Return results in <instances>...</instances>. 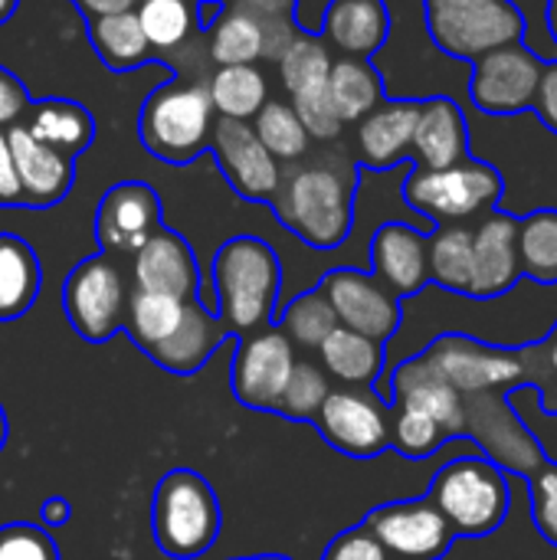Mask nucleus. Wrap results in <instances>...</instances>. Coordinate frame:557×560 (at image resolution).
<instances>
[{
    "instance_id": "obj_1",
    "label": "nucleus",
    "mask_w": 557,
    "mask_h": 560,
    "mask_svg": "<svg viewBox=\"0 0 557 560\" xmlns=\"http://www.w3.org/2000/svg\"><path fill=\"white\" fill-rule=\"evenodd\" d=\"M358 167L341 151L318 161H292L269 197L276 220L312 249H338L355 226Z\"/></svg>"
},
{
    "instance_id": "obj_2",
    "label": "nucleus",
    "mask_w": 557,
    "mask_h": 560,
    "mask_svg": "<svg viewBox=\"0 0 557 560\" xmlns=\"http://www.w3.org/2000/svg\"><path fill=\"white\" fill-rule=\"evenodd\" d=\"M213 315L230 338H246L272 325L282 266L276 249L259 236L227 240L210 266Z\"/></svg>"
},
{
    "instance_id": "obj_3",
    "label": "nucleus",
    "mask_w": 557,
    "mask_h": 560,
    "mask_svg": "<svg viewBox=\"0 0 557 560\" xmlns=\"http://www.w3.org/2000/svg\"><path fill=\"white\" fill-rule=\"evenodd\" d=\"M427 499L446 518L456 538H489L502 528L512 509L509 476L486 456H460L446 463Z\"/></svg>"
},
{
    "instance_id": "obj_4",
    "label": "nucleus",
    "mask_w": 557,
    "mask_h": 560,
    "mask_svg": "<svg viewBox=\"0 0 557 560\" xmlns=\"http://www.w3.org/2000/svg\"><path fill=\"white\" fill-rule=\"evenodd\" d=\"M213 102L207 85L171 79L158 85L138 115V138L144 151L164 164H190L210 148Z\"/></svg>"
},
{
    "instance_id": "obj_5",
    "label": "nucleus",
    "mask_w": 557,
    "mask_h": 560,
    "mask_svg": "<svg viewBox=\"0 0 557 560\" xmlns=\"http://www.w3.org/2000/svg\"><path fill=\"white\" fill-rule=\"evenodd\" d=\"M154 545L174 560H194L220 538V499L194 469H171L151 495Z\"/></svg>"
},
{
    "instance_id": "obj_6",
    "label": "nucleus",
    "mask_w": 557,
    "mask_h": 560,
    "mask_svg": "<svg viewBox=\"0 0 557 560\" xmlns=\"http://www.w3.org/2000/svg\"><path fill=\"white\" fill-rule=\"evenodd\" d=\"M506 194V180L499 167L466 158L443 171L414 167L404 180V200L410 210L427 217L437 226L476 223L486 213L499 210Z\"/></svg>"
},
{
    "instance_id": "obj_7",
    "label": "nucleus",
    "mask_w": 557,
    "mask_h": 560,
    "mask_svg": "<svg viewBox=\"0 0 557 560\" xmlns=\"http://www.w3.org/2000/svg\"><path fill=\"white\" fill-rule=\"evenodd\" d=\"M427 30L437 49L453 59L476 62L479 56L525 43V13L512 0H423Z\"/></svg>"
},
{
    "instance_id": "obj_8",
    "label": "nucleus",
    "mask_w": 557,
    "mask_h": 560,
    "mask_svg": "<svg viewBox=\"0 0 557 560\" xmlns=\"http://www.w3.org/2000/svg\"><path fill=\"white\" fill-rule=\"evenodd\" d=\"M420 354L460 397H479L496 390L515 394L525 387L519 354L506 345H486L479 338L446 331L433 338Z\"/></svg>"
},
{
    "instance_id": "obj_9",
    "label": "nucleus",
    "mask_w": 557,
    "mask_h": 560,
    "mask_svg": "<svg viewBox=\"0 0 557 560\" xmlns=\"http://www.w3.org/2000/svg\"><path fill=\"white\" fill-rule=\"evenodd\" d=\"M128 285L108 253L82 259L62 285V308L72 331L92 345L115 338L128 315Z\"/></svg>"
},
{
    "instance_id": "obj_10",
    "label": "nucleus",
    "mask_w": 557,
    "mask_h": 560,
    "mask_svg": "<svg viewBox=\"0 0 557 560\" xmlns=\"http://www.w3.org/2000/svg\"><path fill=\"white\" fill-rule=\"evenodd\" d=\"M312 423L341 456L378 459L391 450V404L374 387L328 390Z\"/></svg>"
},
{
    "instance_id": "obj_11",
    "label": "nucleus",
    "mask_w": 557,
    "mask_h": 560,
    "mask_svg": "<svg viewBox=\"0 0 557 560\" xmlns=\"http://www.w3.org/2000/svg\"><path fill=\"white\" fill-rule=\"evenodd\" d=\"M466 400V440H473L489 463H496L506 476L529 479L538 466H545L552 456L545 446L529 433L515 407L509 404V394H479L463 397Z\"/></svg>"
},
{
    "instance_id": "obj_12",
    "label": "nucleus",
    "mask_w": 557,
    "mask_h": 560,
    "mask_svg": "<svg viewBox=\"0 0 557 560\" xmlns=\"http://www.w3.org/2000/svg\"><path fill=\"white\" fill-rule=\"evenodd\" d=\"M318 289L325 292V299H328V305H332L341 328L358 331V335H364V338H371L378 345H387L401 331L404 305L371 272L341 266V269H332L318 282Z\"/></svg>"
},
{
    "instance_id": "obj_13",
    "label": "nucleus",
    "mask_w": 557,
    "mask_h": 560,
    "mask_svg": "<svg viewBox=\"0 0 557 560\" xmlns=\"http://www.w3.org/2000/svg\"><path fill=\"white\" fill-rule=\"evenodd\" d=\"M361 525L378 538L391 560H443L456 545L453 528L427 495L387 502Z\"/></svg>"
},
{
    "instance_id": "obj_14",
    "label": "nucleus",
    "mask_w": 557,
    "mask_h": 560,
    "mask_svg": "<svg viewBox=\"0 0 557 560\" xmlns=\"http://www.w3.org/2000/svg\"><path fill=\"white\" fill-rule=\"evenodd\" d=\"M292 368H295V351L289 338L276 325H269L236 341L233 364H230V390L243 407L276 413Z\"/></svg>"
},
{
    "instance_id": "obj_15",
    "label": "nucleus",
    "mask_w": 557,
    "mask_h": 560,
    "mask_svg": "<svg viewBox=\"0 0 557 560\" xmlns=\"http://www.w3.org/2000/svg\"><path fill=\"white\" fill-rule=\"evenodd\" d=\"M542 66L545 59H538L525 43H512L479 56L469 75V95L476 108L486 115L532 112Z\"/></svg>"
},
{
    "instance_id": "obj_16",
    "label": "nucleus",
    "mask_w": 557,
    "mask_h": 560,
    "mask_svg": "<svg viewBox=\"0 0 557 560\" xmlns=\"http://www.w3.org/2000/svg\"><path fill=\"white\" fill-rule=\"evenodd\" d=\"M210 148H213V158H217L227 184L243 200L263 203L276 194L282 167L263 148V141L256 138L250 121H230V118L213 121Z\"/></svg>"
},
{
    "instance_id": "obj_17",
    "label": "nucleus",
    "mask_w": 557,
    "mask_h": 560,
    "mask_svg": "<svg viewBox=\"0 0 557 560\" xmlns=\"http://www.w3.org/2000/svg\"><path fill=\"white\" fill-rule=\"evenodd\" d=\"M161 226V197L141 184L125 180L105 190L95 210V240L102 253H138Z\"/></svg>"
},
{
    "instance_id": "obj_18",
    "label": "nucleus",
    "mask_w": 557,
    "mask_h": 560,
    "mask_svg": "<svg viewBox=\"0 0 557 560\" xmlns=\"http://www.w3.org/2000/svg\"><path fill=\"white\" fill-rule=\"evenodd\" d=\"M522 282L519 262V220L492 210L473 223V285L469 299L489 302Z\"/></svg>"
},
{
    "instance_id": "obj_19",
    "label": "nucleus",
    "mask_w": 557,
    "mask_h": 560,
    "mask_svg": "<svg viewBox=\"0 0 557 560\" xmlns=\"http://www.w3.org/2000/svg\"><path fill=\"white\" fill-rule=\"evenodd\" d=\"M131 272H135V289L138 292H154V295H171L181 302L200 299V269L190 243L167 230L164 223L144 240L138 253H131ZM204 302V299H200ZM207 305V302H204Z\"/></svg>"
},
{
    "instance_id": "obj_20",
    "label": "nucleus",
    "mask_w": 557,
    "mask_h": 560,
    "mask_svg": "<svg viewBox=\"0 0 557 560\" xmlns=\"http://www.w3.org/2000/svg\"><path fill=\"white\" fill-rule=\"evenodd\" d=\"M7 141H10V154H13L23 207L46 210V207L62 203L76 180V158L36 141L23 125L7 128Z\"/></svg>"
},
{
    "instance_id": "obj_21",
    "label": "nucleus",
    "mask_w": 557,
    "mask_h": 560,
    "mask_svg": "<svg viewBox=\"0 0 557 560\" xmlns=\"http://www.w3.org/2000/svg\"><path fill=\"white\" fill-rule=\"evenodd\" d=\"M384 400L427 413L446 433V440H463L466 433V400L423 361V354L391 371Z\"/></svg>"
},
{
    "instance_id": "obj_22",
    "label": "nucleus",
    "mask_w": 557,
    "mask_h": 560,
    "mask_svg": "<svg viewBox=\"0 0 557 560\" xmlns=\"http://www.w3.org/2000/svg\"><path fill=\"white\" fill-rule=\"evenodd\" d=\"M420 98H384L374 112L358 121L355 144L358 161L371 171H391L414 151V128Z\"/></svg>"
},
{
    "instance_id": "obj_23",
    "label": "nucleus",
    "mask_w": 557,
    "mask_h": 560,
    "mask_svg": "<svg viewBox=\"0 0 557 560\" xmlns=\"http://www.w3.org/2000/svg\"><path fill=\"white\" fill-rule=\"evenodd\" d=\"M371 276L381 279L397 299H410L430 285L427 233L407 223H384L371 240Z\"/></svg>"
},
{
    "instance_id": "obj_24",
    "label": "nucleus",
    "mask_w": 557,
    "mask_h": 560,
    "mask_svg": "<svg viewBox=\"0 0 557 560\" xmlns=\"http://www.w3.org/2000/svg\"><path fill=\"white\" fill-rule=\"evenodd\" d=\"M410 158L427 171H443L469 158V125L450 95L420 98Z\"/></svg>"
},
{
    "instance_id": "obj_25",
    "label": "nucleus",
    "mask_w": 557,
    "mask_h": 560,
    "mask_svg": "<svg viewBox=\"0 0 557 560\" xmlns=\"http://www.w3.org/2000/svg\"><path fill=\"white\" fill-rule=\"evenodd\" d=\"M322 33L341 56L371 59L391 36V10L384 0H332Z\"/></svg>"
},
{
    "instance_id": "obj_26",
    "label": "nucleus",
    "mask_w": 557,
    "mask_h": 560,
    "mask_svg": "<svg viewBox=\"0 0 557 560\" xmlns=\"http://www.w3.org/2000/svg\"><path fill=\"white\" fill-rule=\"evenodd\" d=\"M36 141L76 158L82 151H89L92 138H95V118L85 105L72 102V98H39L30 102L23 121H20Z\"/></svg>"
},
{
    "instance_id": "obj_27",
    "label": "nucleus",
    "mask_w": 557,
    "mask_h": 560,
    "mask_svg": "<svg viewBox=\"0 0 557 560\" xmlns=\"http://www.w3.org/2000/svg\"><path fill=\"white\" fill-rule=\"evenodd\" d=\"M318 358L328 381H338L341 387H374L384 374V345L341 325L322 341Z\"/></svg>"
},
{
    "instance_id": "obj_28",
    "label": "nucleus",
    "mask_w": 557,
    "mask_h": 560,
    "mask_svg": "<svg viewBox=\"0 0 557 560\" xmlns=\"http://www.w3.org/2000/svg\"><path fill=\"white\" fill-rule=\"evenodd\" d=\"M43 289V269L36 249L13 236L0 233V322H13L26 315Z\"/></svg>"
},
{
    "instance_id": "obj_29",
    "label": "nucleus",
    "mask_w": 557,
    "mask_h": 560,
    "mask_svg": "<svg viewBox=\"0 0 557 560\" xmlns=\"http://www.w3.org/2000/svg\"><path fill=\"white\" fill-rule=\"evenodd\" d=\"M335 112L345 125H358L368 112H374L384 102V79L381 72L371 66V59H358V56H341L332 62L328 82H325Z\"/></svg>"
},
{
    "instance_id": "obj_30",
    "label": "nucleus",
    "mask_w": 557,
    "mask_h": 560,
    "mask_svg": "<svg viewBox=\"0 0 557 560\" xmlns=\"http://www.w3.org/2000/svg\"><path fill=\"white\" fill-rule=\"evenodd\" d=\"M430 282L453 295H469L473 285V223L437 226L427 233Z\"/></svg>"
},
{
    "instance_id": "obj_31",
    "label": "nucleus",
    "mask_w": 557,
    "mask_h": 560,
    "mask_svg": "<svg viewBox=\"0 0 557 560\" xmlns=\"http://www.w3.org/2000/svg\"><path fill=\"white\" fill-rule=\"evenodd\" d=\"M89 43H92L95 56L115 72H128V69H135V66H141V62H148L154 56L151 43L141 33V23H138L135 10L89 20Z\"/></svg>"
},
{
    "instance_id": "obj_32",
    "label": "nucleus",
    "mask_w": 557,
    "mask_h": 560,
    "mask_svg": "<svg viewBox=\"0 0 557 560\" xmlns=\"http://www.w3.org/2000/svg\"><path fill=\"white\" fill-rule=\"evenodd\" d=\"M213 112L230 121H250L269 102L266 75L256 66H220L207 85Z\"/></svg>"
},
{
    "instance_id": "obj_33",
    "label": "nucleus",
    "mask_w": 557,
    "mask_h": 560,
    "mask_svg": "<svg viewBox=\"0 0 557 560\" xmlns=\"http://www.w3.org/2000/svg\"><path fill=\"white\" fill-rule=\"evenodd\" d=\"M522 279L557 285V210H535L519 220Z\"/></svg>"
},
{
    "instance_id": "obj_34",
    "label": "nucleus",
    "mask_w": 557,
    "mask_h": 560,
    "mask_svg": "<svg viewBox=\"0 0 557 560\" xmlns=\"http://www.w3.org/2000/svg\"><path fill=\"white\" fill-rule=\"evenodd\" d=\"M210 56L217 66H253L263 59V26L256 16L227 7L210 26Z\"/></svg>"
},
{
    "instance_id": "obj_35",
    "label": "nucleus",
    "mask_w": 557,
    "mask_h": 560,
    "mask_svg": "<svg viewBox=\"0 0 557 560\" xmlns=\"http://www.w3.org/2000/svg\"><path fill=\"white\" fill-rule=\"evenodd\" d=\"M292 348H305V351H318L322 341L338 328V318L325 299V292L315 285L309 292H302L299 299H292L286 305V312L279 315V325H276Z\"/></svg>"
},
{
    "instance_id": "obj_36",
    "label": "nucleus",
    "mask_w": 557,
    "mask_h": 560,
    "mask_svg": "<svg viewBox=\"0 0 557 560\" xmlns=\"http://www.w3.org/2000/svg\"><path fill=\"white\" fill-rule=\"evenodd\" d=\"M197 7L190 0H138L135 16L151 49H177L197 26Z\"/></svg>"
},
{
    "instance_id": "obj_37",
    "label": "nucleus",
    "mask_w": 557,
    "mask_h": 560,
    "mask_svg": "<svg viewBox=\"0 0 557 560\" xmlns=\"http://www.w3.org/2000/svg\"><path fill=\"white\" fill-rule=\"evenodd\" d=\"M332 46L318 36H309V33H299L289 49L279 56V75H282V85L299 95V92H309V89H318L328 82V72H332Z\"/></svg>"
},
{
    "instance_id": "obj_38",
    "label": "nucleus",
    "mask_w": 557,
    "mask_h": 560,
    "mask_svg": "<svg viewBox=\"0 0 557 560\" xmlns=\"http://www.w3.org/2000/svg\"><path fill=\"white\" fill-rule=\"evenodd\" d=\"M253 131L263 141V148L276 158V161H302L309 154V135L302 128V121L295 118L289 102H266L256 118H253Z\"/></svg>"
},
{
    "instance_id": "obj_39",
    "label": "nucleus",
    "mask_w": 557,
    "mask_h": 560,
    "mask_svg": "<svg viewBox=\"0 0 557 560\" xmlns=\"http://www.w3.org/2000/svg\"><path fill=\"white\" fill-rule=\"evenodd\" d=\"M515 354L525 381L522 390H535L542 397V410L548 417H557V322L545 338L515 348Z\"/></svg>"
},
{
    "instance_id": "obj_40",
    "label": "nucleus",
    "mask_w": 557,
    "mask_h": 560,
    "mask_svg": "<svg viewBox=\"0 0 557 560\" xmlns=\"http://www.w3.org/2000/svg\"><path fill=\"white\" fill-rule=\"evenodd\" d=\"M446 443V433L427 413L391 404V450H397L404 459H430Z\"/></svg>"
},
{
    "instance_id": "obj_41",
    "label": "nucleus",
    "mask_w": 557,
    "mask_h": 560,
    "mask_svg": "<svg viewBox=\"0 0 557 560\" xmlns=\"http://www.w3.org/2000/svg\"><path fill=\"white\" fill-rule=\"evenodd\" d=\"M328 390H332V381H328V374H325L318 364H312V361H295V368H292V374H289V384H286L282 397H279L276 413L286 417V420H299V423L309 420V423H312V417H315L318 407L325 404Z\"/></svg>"
},
{
    "instance_id": "obj_42",
    "label": "nucleus",
    "mask_w": 557,
    "mask_h": 560,
    "mask_svg": "<svg viewBox=\"0 0 557 560\" xmlns=\"http://www.w3.org/2000/svg\"><path fill=\"white\" fill-rule=\"evenodd\" d=\"M292 112L302 121L305 135L315 138V141H335L345 131V121L338 118L335 102H332L325 85L292 95Z\"/></svg>"
},
{
    "instance_id": "obj_43",
    "label": "nucleus",
    "mask_w": 557,
    "mask_h": 560,
    "mask_svg": "<svg viewBox=\"0 0 557 560\" xmlns=\"http://www.w3.org/2000/svg\"><path fill=\"white\" fill-rule=\"evenodd\" d=\"M529 495H532V522L538 535L557 548V463L548 459L538 466L529 479Z\"/></svg>"
},
{
    "instance_id": "obj_44",
    "label": "nucleus",
    "mask_w": 557,
    "mask_h": 560,
    "mask_svg": "<svg viewBox=\"0 0 557 560\" xmlns=\"http://www.w3.org/2000/svg\"><path fill=\"white\" fill-rule=\"evenodd\" d=\"M0 560H59V548L46 528L13 522L0 528Z\"/></svg>"
},
{
    "instance_id": "obj_45",
    "label": "nucleus",
    "mask_w": 557,
    "mask_h": 560,
    "mask_svg": "<svg viewBox=\"0 0 557 560\" xmlns=\"http://www.w3.org/2000/svg\"><path fill=\"white\" fill-rule=\"evenodd\" d=\"M322 560H391L387 551L378 545V538L364 528V525H355L348 532H341L328 548Z\"/></svg>"
},
{
    "instance_id": "obj_46",
    "label": "nucleus",
    "mask_w": 557,
    "mask_h": 560,
    "mask_svg": "<svg viewBox=\"0 0 557 560\" xmlns=\"http://www.w3.org/2000/svg\"><path fill=\"white\" fill-rule=\"evenodd\" d=\"M26 108H30V92H26V85H23L7 66H0V128L20 125L23 115H26Z\"/></svg>"
},
{
    "instance_id": "obj_47",
    "label": "nucleus",
    "mask_w": 557,
    "mask_h": 560,
    "mask_svg": "<svg viewBox=\"0 0 557 560\" xmlns=\"http://www.w3.org/2000/svg\"><path fill=\"white\" fill-rule=\"evenodd\" d=\"M532 112L542 118V125L552 135H557V59H545V66H542V79L535 89Z\"/></svg>"
},
{
    "instance_id": "obj_48",
    "label": "nucleus",
    "mask_w": 557,
    "mask_h": 560,
    "mask_svg": "<svg viewBox=\"0 0 557 560\" xmlns=\"http://www.w3.org/2000/svg\"><path fill=\"white\" fill-rule=\"evenodd\" d=\"M0 207H7V210L10 207H23V194H20V180H16L7 128H0Z\"/></svg>"
},
{
    "instance_id": "obj_49",
    "label": "nucleus",
    "mask_w": 557,
    "mask_h": 560,
    "mask_svg": "<svg viewBox=\"0 0 557 560\" xmlns=\"http://www.w3.org/2000/svg\"><path fill=\"white\" fill-rule=\"evenodd\" d=\"M230 7L256 16L259 23H276V20L295 16V0H230Z\"/></svg>"
},
{
    "instance_id": "obj_50",
    "label": "nucleus",
    "mask_w": 557,
    "mask_h": 560,
    "mask_svg": "<svg viewBox=\"0 0 557 560\" xmlns=\"http://www.w3.org/2000/svg\"><path fill=\"white\" fill-rule=\"evenodd\" d=\"M82 13H89V20L95 16H115V13H131L138 7V0H76Z\"/></svg>"
},
{
    "instance_id": "obj_51",
    "label": "nucleus",
    "mask_w": 557,
    "mask_h": 560,
    "mask_svg": "<svg viewBox=\"0 0 557 560\" xmlns=\"http://www.w3.org/2000/svg\"><path fill=\"white\" fill-rule=\"evenodd\" d=\"M39 515H43V525H46V528H62V525L69 522L72 509H69V502H66L62 495H53V499L43 502Z\"/></svg>"
},
{
    "instance_id": "obj_52",
    "label": "nucleus",
    "mask_w": 557,
    "mask_h": 560,
    "mask_svg": "<svg viewBox=\"0 0 557 560\" xmlns=\"http://www.w3.org/2000/svg\"><path fill=\"white\" fill-rule=\"evenodd\" d=\"M197 26H204V30H210L217 20H220V13H223V3L220 0H197Z\"/></svg>"
},
{
    "instance_id": "obj_53",
    "label": "nucleus",
    "mask_w": 557,
    "mask_h": 560,
    "mask_svg": "<svg viewBox=\"0 0 557 560\" xmlns=\"http://www.w3.org/2000/svg\"><path fill=\"white\" fill-rule=\"evenodd\" d=\"M548 30H552V39L557 46V0H548Z\"/></svg>"
},
{
    "instance_id": "obj_54",
    "label": "nucleus",
    "mask_w": 557,
    "mask_h": 560,
    "mask_svg": "<svg viewBox=\"0 0 557 560\" xmlns=\"http://www.w3.org/2000/svg\"><path fill=\"white\" fill-rule=\"evenodd\" d=\"M13 10H16V0H0V26L13 16Z\"/></svg>"
},
{
    "instance_id": "obj_55",
    "label": "nucleus",
    "mask_w": 557,
    "mask_h": 560,
    "mask_svg": "<svg viewBox=\"0 0 557 560\" xmlns=\"http://www.w3.org/2000/svg\"><path fill=\"white\" fill-rule=\"evenodd\" d=\"M7 436H10V423H7V413H3V407H0V453H3V446H7Z\"/></svg>"
},
{
    "instance_id": "obj_56",
    "label": "nucleus",
    "mask_w": 557,
    "mask_h": 560,
    "mask_svg": "<svg viewBox=\"0 0 557 560\" xmlns=\"http://www.w3.org/2000/svg\"><path fill=\"white\" fill-rule=\"evenodd\" d=\"M230 560H292L286 555H256V558H230Z\"/></svg>"
}]
</instances>
